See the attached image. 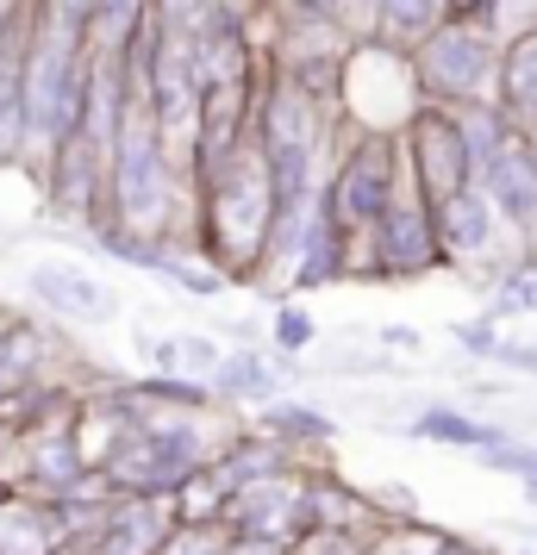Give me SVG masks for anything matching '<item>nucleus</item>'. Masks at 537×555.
<instances>
[{
	"label": "nucleus",
	"mask_w": 537,
	"mask_h": 555,
	"mask_svg": "<svg viewBox=\"0 0 537 555\" xmlns=\"http://www.w3.org/2000/svg\"><path fill=\"white\" fill-rule=\"evenodd\" d=\"M319 194L332 206V219L350 237L382 219L387 206L412 194L407 181V151H400V131H382V126H350V138H337L332 163H325V181Z\"/></svg>",
	"instance_id": "2"
},
{
	"label": "nucleus",
	"mask_w": 537,
	"mask_h": 555,
	"mask_svg": "<svg viewBox=\"0 0 537 555\" xmlns=\"http://www.w3.org/2000/svg\"><path fill=\"white\" fill-rule=\"evenodd\" d=\"M226 505H231V480L219 475L213 462H201V468L169 493V512H176V518H226Z\"/></svg>",
	"instance_id": "22"
},
{
	"label": "nucleus",
	"mask_w": 537,
	"mask_h": 555,
	"mask_svg": "<svg viewBox=\"0 0 537 555\" xmlns=\"http://www.w3.org/2000/svg\"><path fill=\"white\" fill-rule=\"evenodd\" d=\"M407 437H412V443H444V450H469V455H475L482 443H494V437H500V425H482L475 412L437 400V405H425V412L407 425Z\"/></svg>",
	"instance_id": "18"
},
{
	"label": "nucleus",
	"mask_w": 537,
	"mask_h": 555,
	"mask_svg": "<svg viewBox=\"0 0 537 555\" xmlns=\"http://www.w3.org/2000/svg\"><path fill=\"white\" fill-rule=\"evenodd\" d=\"M494 369H507V375H537V344H500L494 350Z\"/></svg>",
	"instance_id": "30"
},
{
	"label": "nucleus",
	"mask_w": 537,
	"mask_h": 555,
	"mask_svg": "<svg viewBox=\"0 0 537 555\" xmlns=\"http://www.w3.org/2000/svg\"><path fill=\"white\" fill-rule=\"evenodd\" d=\"M26 281H31V294L51 306V312L81 319V325H101V319H113V312H119L113 287H106V281H94L88 269H69V262H38Z\"/></svg>",
	"instance_id": "13"
},
{
	"label": "nucleus",
	"mask_w": 537,
	"mask_h": 555,
	"mask_svg": "<svg viewBox=\"0 0 537 555\" xmlns=\"http://www.w3.org/2000/svg\"><path fill=\"white\" fill-rule=\"evenodd\" d=\"M213 369H219V350H213V337H181V375H194V380H213Z\"/></svg>",
	"instance_id": "29"
},
{
	"label": "nucleus",
	"mask_w": 537,
	"mask_h": 555,
	"mask_svg": "<svg viewBox=\"0 0 537 555\" xmlns=\"http://www.w3.org/2000/svg\"><path fill=\"white\" fill-rule=\"evenodd\" d=\"M301 518L307 530H375V500L325 468H301Z\"/></svg>",
	"instance_id": "12"
},
{
	"label": "nucleus",
	"mask_w": 537,
	"mask_h": 555,
	"mask_svg": "<svg viewBox=\"0 0 537 555\" xmlns=\"http://www.w3.org/2000/svg\"><path fill=\"white\" fill-rule=\"evenodd\" d=\"M432 231H437V250H444V269H487L494 262V244H500V212L482 188L469 181L457 194L432 201ZM500 269V262H494Z\"/></svg>",
	"instance_id": "8"
},
{
	"label": "nucleus",
	"mask_w": 537,
	"mask_h": 555,
	"mask_svg": "<svg viewBox=\"0 0 537 555\" xmlns=\"http://www.w3.org/2000/svg\"><path fill=\"white\" fill-rule=\"evenodd\" d=\"M494 294H487V319H537V256H512L494 269L487 281Z\"/></svg>",
	"instance_id": "20"
},
{
	"label": "nucleus",
	"mask_w": 537,
	"mask_h": 555,
	"mask_svg": "<svg viewBox=\"0 0 537 555\" xmlns=\"http://www.w3.org/2000/svg\"><path fill=\"white\" fill-rule=\"evenodd\" d=\"M412 94L432 106H482L494 101V76H500V38L482 20H457L444 13L419 44L407 51Z\"/></svg>",
	"instance_id": "3"
},
{
	"label": "nucleus",
	"mask_w": 537,
	"mask_h": 555,
	"mask_svg": "<svg viewBox=\"0 0 537 555\" xmlns=\"http://www.w3.org/2000/svg\"><path fill=\"white\" fill-rule=\"evenodd\" d=\"M444 13H450L444 0H375V26H369V38H375V44H394V51H412Z\"/></svg>",
	"instance_id": "19"
},
{
	"label": "nucleus",
	"mask_w": 537,
	"mask_h": 555,
	"mask_svg": "<svg viewBox=\"0 0 537 555\" xmlns=\"http://www.w3.org/2000/svg\"><path fill=\"white\" fill-rule=\"evenodd\" d=\"M213 450H219V437L201 430V412H163V418H138L131 425V437L113 450V462L101 475L113 493H156V500H169L201 462H213Z\"/></svg>",
	"instance_id": "4"
},
{
	"label": "nucleus",
	"mask_w": 537,
	"mask_h": 555,
	"mask_svg": "<svg viewBox=\"0 0 537 555\" xmlns=\"http://www.w3.org/2000/svg\"><path fill=\"white\" fill-rule=\"evenodd\" d=\"M475 188L494 201L500 225H507L525 250H537V138H525V131L512 126L507 144L475 169Z\"/></svg>",
	"instance_id": "7"
},
{
	"label": "nucleus",
	"mask_w": 537,
	"mask_h": 555,
	"mask_svg": "<svg viewBox=\"0 0 537 555\" xmlns=\"http://www.w3.org/2000/svg\"><path fill=\"white\" fill-rule=\"evenodd\" d=\"M475 462H482L487 475H512V480H525V475L537 468V443H525V437L500 430L494 443H482V450H475Z\"/></svg>",
	"instance_id": "24"
},
{
	"label": "nucleus",
	"mask_w": 537,
	"mask_h": 555,
	"mask_svg": "<svg viewBox=\"0 0 537 555\" xmlns=\"http://www.w3.org/2000/svg\"><path fill=\"white\" fill-rule=\"evenodd\" d=\"M494 106L512 126L537 138V31H519L500 44V76H494Z\"/></svg>",
	"instance_id": "15"
},
{
	"label": "nucleus",
	"mask_w": 537,
	"mask_h": 555,
	"mask_svg": "<svg viewBox=\"0 0 537 555\" xmlns=\"http://www.w3.org/2000/svg\"><path fill=\"white\" fill-rule=\"evenodd\" d=\"M369 500H375V518H382V525H419V500H412L407 480H394V487L369 493Z\"/></svg>",
	"instance_id": "27"
},
{
	"label": "nucleus",
	"mask_w": 537,
	"mask_h": 555,
	"mask_svg": "<svg viewBox=\"0 0 537 555\" xmlns=\"http://www.w3.org/2000/svg\"><path fill=\"white\" fill-rule=\"evenodd\" d=\"M269 337H276V350H282V356H301V350H312V337H319V319H312L307 306L282 300V306H276V325H269Z\"/></svg>",
	"instance_id": "26"
},
{
	"label": "nucleus",
	"mask_w": 537,
	"mask_h": 555,
	"mask_svg": "<svg viewBox=\"0 0 537 555\" xmlns=\"http://www.w3.org/2000/svg\"><path fill=\"white\" fill-rule=\"evenodd\" d=\"M269 219H276V201H269L256 138H244L206 176H194V256H206L226 281L256 287L263 250H269Z\"/></svg>",
	"instance_id": "1"
},
{
	"label": "nucleus",
	"mask_w": 537,
	"mask_h": 555,
	"mask_svg": "<svg viewBox=\"0 0 537 555\" xmlns=\"http://www.w3.org/2000/svg\"><path fill=\"white\" fill-rule=\"evenodd\" d=\"M256 425L269 430L282 450H294V462L301 468H319L325 455H332V437L337 425L319 412V405H301V400H269V405H256Z\"/></svg>",
	"instance_id": "14"
},
{
	"label": "nucleus",
	"mask_w": 537,
	"mask_h": 555,
	"mask_svg": "<svg viewBox=\"0 0 537 555\" xmlns=\"http://www.w3.org/2000/svg\"><path fill=\"white\" fill-rule=\"evenodd\" d=\"M213 468L231 480V493L238 487H251V480H276V475H294L301 462H294V450H282L269 430H231V437H219V450H213Z\"/></svg>",
	"instance_id": "16"
},
{
	"label": "nucleus",
	"mask_w": 537,
	"mask_h": 555,
	"mask_svg": "<svg viewBox=\"0 0 537 555\" xmlns=\"http://www.w3.org/2000/svg\"><path fill=\"white\" fill-rule=\"evenodd\" d=\"M382 530V525H375ZM375 530H301L287 555H369Z\"/></svg>",
	"instance_id": "25"
},
{
	"label": "nucleus",
	"mask_w": 537,
	"mask_h": 555,
	"mask_svg": "<svg viewBox=\"0 0 537 555\" xmlns=\"http://www.w3.org/2000/svg\"><path fill=\"white\" fill-rule=\"evenodd\" d=\"M437 269H444V250L432 231V206L419 194H400L350 250V281H425Z\"/></svg>",
	"instance_id": "5"
},
{
	"label": "nucleus",
	"mask_w": 537,
	"mask_h": 555,
	"mask_svg": "<svg viewBox=\"0 0 537 555\" xmlns=\"http://www.w3.org/2000/svg\"><path fill=\"white\" fill-rule=\"evenodd\" d=\"M156 555H231V525L226 518H176Z\"/></svg>",
	"instance_id": "23"
},
{
	"label": "nucleus",
	"mask_w": 537,
	"mask_h": 555,
	"mask_svg": "<svg viewBox=\"0 0 537 555\" xmlns=\"http://www.w3.org/2000/svg\"><path fill=\"white\" fill-rule=\"evenodd\" d=\"M457 344L469 356H482V362H494V350H500V344H507V337H500V319H469V325H457Z\"/></svg>",
	"instance_id": "28"
},
{
	"label": "nucleus",
	"mask_w": 537,
	"mask_h": 555,
	"mask_svg": "<svg viewBox=\"0 0 537 555\" xmlns=\"http://www.w3.org/2000/svg\"><path fill=\"white\" fill-rule=\"evenodd\" d=\"M400 151H407L412 194H419L425 206L475 181V156H469V131H462V113H457V106L419 101V106L407 113V126H400Z\"/></svg>",
	"instance_id": "6"
},
{
	"label": "nucleus",
	"mask_w": 537,
	"mask_h": 555,
	"mask_svg": "<svg viewBox=\"0 0 537 555\" xmlns=\"http://www.w3.org/2000/svg\"><path fill=\"white\" fill-rule=\"evenodd\" d=\"M350 250H357V237L332 219L325 194H312L307 231H301V250H294V262H287V275H282V294H287V287H294V294H312V287H344V281H350Z\"/></svg>",
	"instance_id": "9"
},
{
	"label": "nucleus",
	"mask_w": 537,
	"mask_h": 555,
	"mask_svg": "<svg viewBox=\"0 0 537 555\" xmlns=\"http://www.w3.org/2000/svg\"><path fill=\"white\" fill-rule=\"evenodd\" d=\"M425 555H494V550L469 543V537H457V530H425Z\"/></svg>",
	"instance_id": "31"
},
{
	"label": "nucleus",
	"mask_w": 537,
	"mask_h": 555,
	"mask_svg": "<svg viewBox=\"0 0 537 555\" xmlns=\"http://www.w3.org/2000/svg\"><path fill=\"white\" fill-rule=\"evenodd\" d=\"M69 550V530L56 518V500L44 493H0V555H63Z\"/></svg>",
	"instance_id": "11"
},
{
	"label": "nucleus",
	"mask_w": 537,
	"mask_h": 555,
	"mask_svg": "<svg viewBox=\"0 0 537 555\" xmlns=\"http://www.w3.org/2000/svg\"><path fill=\"white\" fill-rule=\"evenodd\" d=\"M151 20V0H94V13H88V51H126V38Z\"/></svg>",
	"instance_id": "21"
},
{
	"label": "nucleus",
	"mask_w": 537,
	"mask_h": 555,
	"mask_svg": "<svg viewBox=\"0 0 537 555\" xmlns=\"http://www.w3.org/2000/svg\"><path fill=\"white\" fill-rule=\"evenodd\" d=\"M382 344L387 350H419V331L412 325H382Z\"/></svg>",
	"instance_id": "32"
},
{
	"label": "nucleus",
	"mask_w": 537,
	"mask_h": 555,
	"mask_svg": "<svg viewBox=\"0 0 537 555\" xmlns=\"http://www.w3.org/2000/svg\"><path fill=\"white\" fill-rule=\"evenodd\" d=\"M276 387H282V369L269 362L263 350H226L219 356V369H213V393L219 405H269L276 400Z\"/></svg>",
	"instance_id": "17"
},
{
	"label": "nucleus",
	"mask_w": 537,
	"mask_h": 555,
	"mask_svg": "<svg viewBox=\"0 0 537 555\" xmlns=\"http://www.w3.org/2000/svg\"><path fill=\"white\" fill-rule=\"evenodd\" d=\"M226 525L238 530V537H269V543L294 550V537L307 530V518H301V468H294V475H276V480L238 487L231 505H226Z\"/></svg>",
	"instance_id": "10"
}]
</instances>
